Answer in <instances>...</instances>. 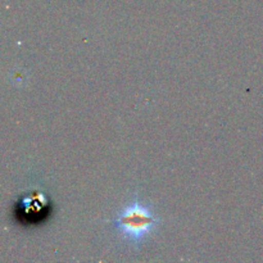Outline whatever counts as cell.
<instances>
[{
	"mask_svg": "<svg viewBox=\"0 0 263 263\" xmlns=\"http://www.w3.org/2000/svg\"><path fill=\"white\" fill-rule=\"evenodd\" d=\"M159 225V217L153 205L141 198L134 197L113 220L116 233L133 248L140 247Z\"/></svg>",
	"mask_w": 263,
	"mask_h": 263,
	"instance_id": "obj_1",
	"label": "cell"
}]
</instances>
